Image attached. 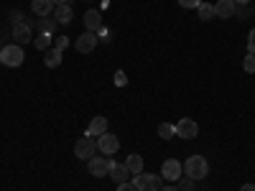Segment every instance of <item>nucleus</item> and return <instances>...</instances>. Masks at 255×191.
<instances>
[{"mask_svg":"<svg viewBox=\"0 0 255 191\" xmlns=\"http://www.w3.org/2000/svg\"><path fill=\"white\" fill-rule=\"evenodd\" d=\"M184 171H186V179L202 181V179H207V174H209V163H207V158H202V156H189V158L184 161Z\"/></svg>","mask_w":255,"mask_h":191,"instance_id":"1","label":"nucleus"},{"mask_svg":"<svg viewBox=\"0 0 255 191\" xmlns=\"http://www.w3.org/2000/svg\"><path fill=\"white\" fill-rule=\"evenodd\" d=\"M95 153H97V138H92V135L84 133V138H79V140L74 143V156L82 158V161H90Z\"/></svg>","mask_w":255,"mask_h":191,"instance_id":"2","label":"nucleus"},{"mask_svg":"<svg viewBox=\"0 0 255 191\" xmlns=\"http://www.w3.org/2000/svg\"><path fill=\"white\" fill-rule=\"evenodd\" d=\"M23 49L18 44H10L5 49H0V64H5V67H20L23 64Z\"/></svg>","mask_w":255,"mask_h":191,"instance_id":"3","label":"nucleus"},{"mask_svg":"<svg viewBox=\"0 0 255 191\" xmlns=\"http://www.w3.org/2000/svg\"><path fill=\"white\" fill-rule=\"evenodd\" d=\"M133 186H135L138 191H161V176H153V174H135Z\"/></svg>","mask_w":255,"mask_h":191,"instance_id":"4","label":"nucleus"},{"mask_svg":"<svg viewBox=\"0 0 255 191\" xmlns=\"http://www.w3.org/2000/svg\"><path fill=\"white\" fill-rule=\"evenodd\" d=\"M97 151H102L105 156H113L120 151V140L113 133H102V135H97Z\"/></svg>","mask_w":255,"mask_h":191,"instance_id":"5","label":"nucleus"},{"mask_svg":"<svg viewBox=\"0 0 255 191\" xmlns=\"http://www.w3.org/2000/svg\"><path fill=\"white\" fill-rule=\"evenodd\" d=\"M176 135L184 138V140H194V138L199 135V125H197L194 120H189V117H181V120L176 122Z\"/></svg>","mask_w":255,"mask_h":191,"instance_id":"6","label":"nucleus"},{"mask_svg":"<svg viewBox=\"0 0 255 191\" xmlns=\"http://www.w3.org/2000/svg\"><path fill=\"white\" fill-rule=\"evenodd\" d=\"M181 171H184V166H181L176 158H168V161L161 166V179H166V181H179V179H181Z\"/></svg>","mask_w":255,"mask_h":191,"instance_id":"7","label":"nucleus"},{"mask_svg":"<svg viewBox=\"0 0 255 191\" xmlns=\"http://www.w3.org/2000/svg\"><path fill=\"white\" fill-rule=\"evenodd\" d=\"M74 46H77V51H79V54H90V51L97 46V33L84 31V33L77 38V44H74Z\"/></svg>","mask_w":255,"mask_h":191,"instance_id":"8","label":"nucleus"},{"mask_svg":"<svg viewBox=\"0 0 255 191\" xmlns=\"http://www.w3.org/2000/svg\"><path fill=\"white\" fill-rule=\"evenodd\" d=\"M110 163L113 161H108V158H90V174L92 176H97V179H102V176H108L110 174Z\"/></svg>","mask_w":255,"mask_h":191,"instance_id":"9","label":"nucleus"},{"mask_svg":"<svg viewBox=\"0 0 255 191\" xmlns=\"http://www.w3.org/2000/svg\"><path fill=\"white\" fill-rule=\"evenodd\" d=\"M215 15L217 18H232V15H238L235 0H217V3H215Z\"/></svg>","mask_w":255,"mask_h":191,"instance_id":"10","label":"nucleus"},{"mask_svg":"<svg viewBox=\"0 0 255 191\" xmlns=\"http://www.w3.org/2000/svg\"><path fill=\"white\" fill-rule=\"evenodd\" d=\"M100 28H102V13L100 10H87L84 13V31L97 33Z\"/></svg>","mask_w":255,"mask_h":191,"instance_id":"11","label":"nucleus"},{"mask_svg":"<svg viewBox=\"0 0 255 191\" xmlns=\"http://www.w3.org/2000/svg\"><path fill=\"white\" fill-rule=\"evenodd\" d=\"M13 41L18 46H23V44L31 41V26L26 23V20H23V23H18V26H13Z\"/></svg>","mask_w":255,"mask_h":191,"instance_id":"12","label":"nucleus"},{"mask_svg":"<svg viewBox=\"0 0 255 191\" xmlns=\"http://www.w3.org/2000/svg\"><path fill=\"white\" fill-rule=\"evenodd\" d=\"M128 176H130V171L125 163H110V179L115 184H128Z\"/></svg>","mask_w":255,"mask_h":191,"instance_id":"13","label":"nucleus"},{"mask_svg":"<svg viewBox=\"0 0 255 191\" xmlns=\"http://www.w3.org/2000/svg\"><path fill=\"white\" fill-rule=\"evenodd\" d=\"M54 3H51V0H33V3H31V10L38 15V18H44V15H54Z\"/></svg>","mask_w":255,"mask_h":191,"instance_id":"14","label":"nucleus"},{"mask_svg":"<svg viewBox=\"0 0 255 191\" xmlns=\"http://www.w3.org/2000/svg\"><path fill=\"white\" fill-rule=\"evenodd\" d=\"M102 133H108V117H92V122H90V127H87V135L97 138V135H102Z\"/></svg>","mask_w":255,"mask_h":191,"instance_id":"15","label":"nucleus"},{"mask_svg":"<svg viewBox=\"0 0 255 191\" xmlns=\"http://www.w3.org/2000/svg\"><path fill=\"white\" fill-rule=\"evenodd\" d=\"M61 54H64V51H59V49H54V46L46 49V51H44V64H46L49 69H56L59 64H61Z\"/></svg>","mask_w":255,"mask_h":191,"instance_id":"16","label":"nucleus"},{"mask_svg":"<svg viewBox=\"0 0 255 191\" xmlns=\"http://www.w3.org/2000/svg\"><path fill=\"white\" fill-rule=\"evenodd\" d=\"M72 8L69 5H56L54 8V18H56V23H72Z\"/></svg>","mask_w":255,"mask_h":191,"instance_id":"17","label":"nucleus"},{"mask_svg":"<svg viewBox=\"0 0 255 191\" xmlns=\"http://www.w3.org/2000/svg\"><path fill=\"white\" fill-rule=\"evenodd\" d=\"M125 166H128V171H130V174H143V158H140L138 153H130V156H128Z\"/></svg>","mask_w":255,"mask_h":191,"instance_id":"18","label":"nucleus"},{"mask_svg":"<svg viewBox=\"0 0 255 191\" xmlns=\"http://www.w3.org/2000/svg\"><path fill=\"white\" fill-rule=\"evenodd\" d=\"M51 41H54L51 33H41V36L33 38V46H36L38 51H46V49H51Z\"/></svg>","mask_w":255,"mask_h":191,"instance_id":"19","label":"nucleus"},{"mask_svg":"<svg viewBox=\"0 0 255 191\" xmlns=\"http://www.w3.org/2000/svg\"><path fill=\"white\" fill-rule=\"evenodd\" d=\"M38 26H41V33H51L59 23H56V18H54V15H44V18L38 20Z\"/></svg>","mask_w":255,"mask_h":191,"instance_id":"20","label":"nucleus"},{"mask_svg":"<svg viewBox=\"0 0 255 191\" xmlns=\"http://www.w3.org/2000/svg\"><path fill=\"white\" fill-rule=\"evenodd\" d=\"M171 135H176V125H171V122H161V125H158V138L168 140Z\"/></svg>","mask_w":255,"mask_h":191,"instance_id":"21","label":"nucleus"},{"mask_svg":"<svg viewBox=\"0 0 255 191\" xmlns=\"http://www.w3.org/2000/svg\"><path fill=\"white\" fill-rule=\"evenodd\" d=\"M197 10H199V18H202V20L217 18V15H215V5H209V3H199V8H197Z\"/></svg>","mask_w":255,"mask_h":191,"instance_id":"22","label":"nucleus"},{"mask_svg":"<svg viewBox=\"0 0 255 191\" xmlns=\"http://www.w3.org/2000/svg\"><path fill=\"white\" fill-rule=\"evenodd\" d=\"M243 69H245L248 74H255V54H248V56L243 59Z\"/></svg>","mask_w":255,"mask_h":191,"instance_id":"23","label":"nucleus"},{"mask_svg":"<svg viewBox=\"0 0 255 191\" xmlns=\"http://www.w3.org/2000/svg\"><path fill=\"white\" fill-rule=\"evenodd\" d=\"M67 46H69V38H67V36H56V38H54V49L64 51Z\"/></svg>","mask_w":255,"mask_h":191,"instance_id":"24","label":"nucleus"},{"mask_svg":"<svg viewBox=\"0 0 255 191\" xmlns=\"http://www.w3.org/2000/svg\"><path fill=\"white\" fill-rule=\"evenodd\" d=\"M10 20H13V26H18V23H23V13L20 10H10V15H8Z\"/></svg>","mask_w":255,"mask_h":191,"instance_id":"25","label":"nucleus"},{"mask_svg":"<svg viewBox=\"0 0 255 191\" xmlns=\"http://www.w3.org/2000/svg\"><path fill=\"white\" fill-rule=\"evenodd\" d=\"M199 3H202V0H179V5L181 8H189V10L191 8H199Z\"/></svg>","mask_w":255,"mask_h":191,"instance_id":"26","label":"nucleus"},{"mask_svg":"<svg viewBox=\"0 0 255 191\" xmlns=\"http://www.w3.org/2000/svg\"><path fill=\"white\" fill-rule=\"evenodd\" d=\"M179 191H194V184H191V179H181Z\"/></svg>","mask_w":255,"mask_h":191,"instance_id":"27","label":"nucleus"},{"mask_svg":"<svg viewBox=\"0 0 255 191\" xmlns=\"http://www.w3.org/2000/svg\"><path fill=\"white\" fill-rule=\"evenodd\" d=\"M248 54H255V28H253L250 36H248Z\"/></svg>","mask_w":255,"mask_h":191,"instance_id":"28","label":"nucleus"},{"mask_svg":"<svg viewBox=\"0 0 255 191\" xmlns=\"http://www.w3.org/2000/svg\"><path fill=\"white\" fill-rule=\"evenodd\" d=\"M97 38H102V41H110V38H113V33H110V28H105V26H102V28L97 31Z\"/></svg>","mask_w":255,"mask_h":191,"instance_id":"29","label":"nucleus"},{"mask_svg":"<svg viewBox=\"0 0 255 191\" xmlns=\"http://www.w3.org/2000/svg\"><path fill=\"white\" fill-rule=\"evenodd\" d=\"M118 191H138V189L133 186V181H128V184H118Z\"/></svg>","mask_w":255,"mask_h":191,"instance_id":"30","label":"nucleus"},{"mask_svg":"<svg viewBox=\"0 0 255 191\" xmlns=\"http://www.w3.org/2000/svg\"><path fill=\"white\" fill-rule=\"evenodd\" d=\"M115 82L123 87V84H125V74H123V72H118V74H115Z\"/></svg>","mask_w":255,"mask_h":191,"instance_id":"31","label":"nucleus"},{"mask_svg":"<svg viewBox=\"0 0 255 191\" xmlns=\"http://www.w3.org/2000/svg\"><path fill=\"white\" fill-rule=\"evenodd\" d=\"M51 3H54V5H69L72 0H51Z\"/></svg>","mask_w":255,"mask_h":191,"instance_id":"32","label":"nucleus"},{"mask_svg":"<svg viewBox=\"0 0 255 191\" xmlns=\"http://www.w3.org/2000/svg\"><path fill=\"white\" fill-rule=\"evenodd\" d=\"M240 191H255V184H245V186H243Z\"/></svg>","mask_w":255,"mask_h":191,"instance_id":"33","label":"nucleus"},{"mask_svg":"<svg viewBox=\"0 0 255 191\" xmlns=\"http://www.w3.org/2000/svg\"><path fill=\"white\" fill-rule=\"evenodd\" d=\"M161 191H179V186H161Z\"/></svg>","mask_w":255,"mask_h":191,"instance_id":"34","label":"nucleus"},{"mask_svg":"<svg viewBox=\"0 0 255 191\" xmlns=\"http://www.w3.org/2000/svg\"><path fill=\"white\" fill-rule=\"evenodd\" d=\"M250 0H235V5H248Z\"/></svg>","mask_w":255,"mask_h":191,"instance_id":"35","label":"nucleus"},{"mask_svg":"<svg viewBox=\"0 0 255 191\" xmlns=\"http://www.w3.org/2000/svg\"><path fill=\"white\" fill-rule=\"evenodd\" d=\"M0 49H3V46H0Z\"/></svg>","mask_w":255,"mask_h":191,"instance_id":"36","label":"nucleus"}]
</instances>
